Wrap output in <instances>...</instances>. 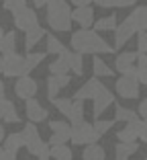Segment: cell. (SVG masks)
<instances>
[{"label": "cell", "mask_w": 147, "mask_h": 160, "mask_svg": "<svg viewBox=\"0 0 147 160\" xmlns=\"http://www.w3.org/2000/svg\"><path fill=\"white\" fill-rule=\"evenodd\" d=\"M0 119H2V111H0Z\"/></svg>", "instance_id": "obj_50"}, {"label": "cell", "mask_w": 147, "mask_h": 160, "mask_svg": "<svg viewBox=\"0 0 147 160\" xmlns=\"http://www.w3.org/2000/svg\"><path fill=\"white\" fill-rule=\"evenodd\" d=\"M114 90L121 99H139V82L133 76H121L117 82H114Z\"/></svg>", "instance_id": "obj_6"}, {"label": "cell", "mask_w": 147, "mask_h": 160, "mask_svg": "<svg viewBox=\"0 0 147 160\" xmlns=\"http://www.w3.org/2000/svg\"><path fill=\"white\" fill-rule=\"evenodd\" d=\"M96 6H100V8H113V2L114 0H92Z\"/></svg>", "instance_id": "obj_43"}, {"label": "cell", "mask_w": 147, "mask_h": 160, "mask_svg": "<svg viewBox=\"0 0 147 160\" xmlns=\"http://www.w3.org/2000/svg\"><path fill=\"white\" fill-rule=\"evenodd\" d=\"M16 49V33L14 31H8L4 35H2V39H0V53H10Z\"/></svg>", "instance_id": "obj_24"}, {"label": "cell", "mask_w": 147, "mask_h": 160, "mask_svg": "<svg viewBox=\"0 0 147 160\" xmlns=\"http://www.w3.org/2000/svg\"><path fill=\"white\" fill-rule=\"evenodd\" d=\"M45 33H47V31H45L41 25H35V27L27 29V31H25V49H27V52L33 49V47L45 37Z\"/></svg>", "instance_id": "obj_18"}, {"label": "cell", "mask_w": 147, "mask_h": 160, "mask_svg": "<svg viewBox=\"0 0 147 160\" xmlns=\"http://www.w3.org/2000/svg\"><path fill=\"white\" fill-rule=\"evenodd\" d=\"M47 25L57 33H67L71 29V8L66 0H49L47 4Z\"/></svg>", "instance_id": "obj_2"}, {"label": "cell", "mask_w": 147, "mask_h": 160, "mask_svg": "<svg viewBox=\"0 0 147 160\" xmlns=\"http://www.w3.org/2000/svg\"><path fill=\"white\" fill-rule=\"evenodd\" d=\"M117 140H119V142H137V133H135L133 125L127 123L121 132H117Z\"/></svg>", "instance_id": "obj_32"}, {"label": "cell", "mask_w": 147, "mask_h": 160, "mask_svg": "<svg viewBox=\"0 0 147 160\" xmlns=\"http://www.w3.org/2000/svg\"><path fill=\"white\" fill-rule=\"evenodd\" d=\"M135 119H139V115H137V111H133V109H127V107H117V111H114V121L131 123V121H135Z\"/></svg>", "instance_id": "obj_26"}, {"label": "cell", "mask_w": 147, "mask_h": 160, "mask_svg": "<svg viewBox=\"0 0 147 160\" xmlns=\"http://www.w3.org/2000/svg\"><path fill=\"white\" fill-rule=\"evenodd\" d=\"M102 86H104V84H102V82H100V80L94 76V78L86 80L84 84H82L80 88L76 90V94H74V99H80V101H88V99H90V101H92V99L96 97V92H98V90L102 88Z\"/></svg>", "instance_id": "obj_14"}, {"label": "cell", "mask_w": 147, "mask_h": 160, "mask_svg": "<svg viewBox=\"0 0 147 160\" xmlns=\"http://www.w3.org/2000/svg\"><path fill=\"white\" fill-rule=\"evenodd\" d=\"M137 4V0H114L113 6L114 8H129V6H135Z\"/></svg>", "instance_id": "obj_40"}, {"label": "cell", "mask_w": 147, "mask_h": 160, "mask_svg": "<svg viewBox=\"0 0 147 160\" xmlns=\"http://www.w3.org/2000/svg\"><path fill=\"white\" fill-rule=\"evenodd\" d=\"M0 72H2V56H0Z\"/></svg>", "instance_id": "obj_49"}, {"label": "cell", "mask_w": 147, "mask_h": 160, "mask_svg": "<svg viewBox=\"0 0 147 160\" xmlns=\"http://www.w3.org/2000/svg\"><path fill=\"white\" fill-rule=\"evenodd\" d=\"M2 35H4V29L0 27V39H2Z\"/></svg>", "instance_id": "obj_48"}, {"label": "cell", "mask_w": 147, "mask_h": 160, "mask_svg": "<svg viewBox=\"0 0 147 160\" xmlns=\"http://www.w3.org/2000/svg\"><path fill=\"white\" fill-rule=\"evenodd\" d=\"M35 25H39V17L33 8L25 6L19 12H14V27L19 29V31H27V29L35 27Z\"/></svg>", "instance_id": "obj_7"}, {"label": "cell", "mask_w": 147, "mask_h": 160, "mask_svg": "<svg viewBox=\"0 0 147 160\" xmlns=\"http://www.w3.org/2000/svg\"><path fill=\"white\" fill-rule=\"evenodd\" d=\"M49 74H70V68H67V62L63 60V56L59 53V56L55 58V60L49 64Z\"/></svg>", "instance_id": "obj_28"}, {"label": "cell", "mask_w": 147, "mask_h": 160, "mask_svg": "<svg viewBox=\"0 0 147 160\" xmlns=\"http://www.w3.org/2000/svg\"><path fill=\"white\" fill-rule=\"evenodd\" d=\"M14 92H16V97L23 101L27 99H33L35 94H37V82H35L31 76H19V80H16V84H14Z\"/></svg>", "instance_id": "obj_9"}, {"label": "cell", "mask_w": 147, "mask_h": 160, "mask_svg": "<svg viewBox=\"0 0 147 160\" xmlns=\"http://www.w3.org/2000/svg\"><path fill=\"white\" fill-rule=\"evenodd\" d=\"M92 103H94V109H92V111H94V117L98 119L100 115H102V113L106 111V109H108L110 105L114 103V94L110 92V90L106 88V86H102V88H100L98 92H96V97L92 99Z\"/></svg>", "instance_id": "obj_11"}, {"label": "cell", "mask_w": 147, "mask_h": 160, "mask_svg": "<svg viewBox=\"0 0 147 160\" xmlns=\"http://www.w3.org/2000/svg\"><path fill=\"white\" fill-rule=\"evenodd\" d=\"M59 90H62V86L57 84L55 78L49 74V78H47V99H49V101H53V99L57 97V92H59Z\"/></svg>", "instance_id": "obj_35"}, {"label": "cell", "mask_w": 147, "mask_h": 160, "mask_svg": "<svg viewBox=\"0 0 147 160\" xmlns=\"http://www.w3.org/2000/svg\"><path fill=\"white\" fill-rule=\"evenodd\" d=\"M117 121H110V119H96L94 123H92V136H90V144H94V142H98L100 138L104 136V133L110 132V127L114 125Z\"/></svg>", "instance_id": "obj_19"}, {"label": "cell", "mask_w": 147, "mask_h": 160, "mask_svg": "<svg viewBox=\"0 0 147 160\" xmlns=\"http://www.w3.org/2000/svg\"><path fill=\"white\" fill-rule=\"evenodd\" d=\"M29 68H27V62H25V56L16 52H10V53H2V74L8 76V78H19V76L29 74Z\"/></svg>", "instance_id": "obj_3"}, {"label": "cell", "mask_w": 147, "mask_h": 160, "mask_svg": "<svg viewBox=\"0 0 147 160\" xmlns=\"http://www.w3.org/2000/svg\"><path fill=\"white\" fill-rule=\"evenodd\" d=\"M4 136H6V132H4V125L0 123V144H2V140H4Z\"/></svg>", "instance_id": "obj_46"}, {"label": "cell", "mask_w": 147, "mask_h": 160, "mask_svg": "<svg viewBox=\"0 0 147 160\" xmlns=\"http://www.w3.org/2000/svg\"><path fill=\"white\" fill-rule=\"evenodd\" d=\"M2 121L4 123H21V117H19V113H16V109L6 111V113L2 115Z\"/></svg>", "instance_id": "obj_38"}, {"label": "cell", "mask_w": 147, "mask_h": 160, "mask_svg": "<svg viewBox=\"0 0 147 160\" xmlns=\"http://www.w3.org/2000/svg\"><path fill=\"white\" fill-rule=\"evenodd\" d=\"M27 6V0H4V8L8 10V12H19L21 8H25Z\"/></svg>", "instance_id": "obj_36"}, {"label": "cell", "mask_w": 147, "mask_h": 160, "mask_svg": "<svg viewBox=\"0 0 147 160\" xmlns=\"http://www.w3.org/2000/svg\"><path fill=\"white\" fill-rule=\"evenodd\" d=\"M135 58H137V52H123L114 58V68L117 72L125 76H133L135 78Z\"/></svg>", "instance_id": "obj_8"}, {"label": "cell", "mask_w": 147, "mask_h": 160, "mask_svg": "<svg viewBox=\"0 0 147 160\" xmlns=\"http://www.w3.org/2000/svg\"><path fill=\"white\" fill-rule=\"evenodd\" d=\"M71 49L78 53H113L114 47H110L108 43L104 41V39L98 35V31H92L90 27L88 29H78V31H74L71 33Z\"/></svg>", "instance_id": "obj_1"}, {"label": "cell", "mask_w": 147, "mask_h": 160, "mask_svg": "<svg viewBox=\"0 0 147 160\" xmlns=\"http://www.w3.org/2000/svg\"><path fill=\"white\" fill-rule=\"evenodd\" d=\"M82 158L84 160H104L106 158V152L102 146H98V144H88V146L84 148V152H82Z\"/></svg>", "instance_id": "obj_21"}, {"label": "cell", "mask_w": 147, "mask_h": 160, "mask_svg": "<svg viewBox=\"0 0 147 160\" xmlns=\"http://www.w3.org/2000/svg\"><path fill=\"white\" fill-rule=\"evenodd\" d=\"M0 160H16V152L4 150V148L0 146Z\"/></svg>", "instance_id": "obj_41"}, {"label": "cell", "mask_w": 147, "mask_h": 160, "mask_svg": "<svg viewBox=\"0 0 147 160\" xmlns=\"http://www.w3.org/2000/svg\"><path fill=\"white\" fill-rule=\"evenodd\" d=\"M70 2H71L74 6H82V4H90L92 0H70Z\"/></svg>", "instance_id": "obj_45"}, {"label": "cell", "mask_w": 147, "mask_h": 160, "mask_svg": "<svg viewBox=\"0 0 147 160\" xmlns=\"http://www.w3.org/2000/svg\"><path fill=\"white\" fill-rule=\"evenodd\" d=\"M55 105V109L59 111L62 115H66L70 121H76V119L84 117V101L80 99H53L51 101Z\"/></svg>", "instance_id": "obj_4"}, {"label": "cell", "mask_w": 147, "mask_h": 160, "mask_svg": "<svg viewBox=\"0 0 147 160\" xmlns=\"http://www.w3.org/2000/svg\"><path fill=\"white\" fill-rule=\"evenodd\" d=\"M57 56H59V53H57ZM62 56H63V60L67 62V68L76 76H82V72H84V58H82V53L74 52V49H63Z\"/></svg>", "instance_id": "obj_16"}, {"label": "cell", "mask_w": 147, "mask_h": 160, "mask_svg": "<svg viewBox=\"0 0 147 160\" xmlns=\"http://www.w3.org/2000/svg\"><path fill=\"white\" fill-rule=\"evenodd\" d=\"M137 115H139L141 119H145V115H147V99H141L139 109H137Z\"/></svg>", "instance_id": "obj_42"}, {"label": "cell", "mask_w": 147, "mask_h": 160, "mask_svg": "<svg viewBox=\"0 0 147 160\" xmlns=\"http://www.w3.org/2000/svg\"><path fill=\"white\" fill-rule=\"evenodd\" d=\"M92 25H94V31H114V27H117V14L102 17V19H98Z\"/></svg>", "instance_id": "obj_27"}, {"label": "cell", "mask_w": 147, "mask_h": 160, "mask_svg": "<svg viewBox=\"0 0 147 160\" xmlns=\"http://www.w3.org/2000/svg\"><path fill=\"white\" fill-rule=\"evenodd\" d=\"M92 70H94L96 78H108V76H113V70L106 66V62L102 60V58H98V53H96V58L92 60Z\"/></svg>", "instance_id": "obj_23"}, {"label": "cell", "mask_w": 147, "mask_h": 160, "mask_svg": "<svg viewBox=\"0 0 147 160\" xmlns=\"http://www.w3.org/2000/svg\"><path fill=\"white\" fill-rule=\"evenodd\" d=\"M21 136H23V142H25V144H27V142H31V140H35V138H39L37 125H35L33 121H31V123H25V127H23V132H21Z\"/></svg>", "instance_id": "obj_33"}, {"label": "cell", "mask_w": 147, "mask_h": 160, "mask_svg": "<svg viewBox=\"0 0 147 160\" xmlns=\"http://www.w3.org/2000/svg\"><path fill=\"white\" fill-rule=\"evenodd\" d=\"M45 39H47V52H45V53H53V56H57V53H62L63 49H66V45H63L55 35L45 33Z\"/></svg>", "instance_id": "obj_29"}, {"label": "cell", "mask_w": 147, "mask_h": 160, "mask_svg": "<svg viewBox=\"0 0 147 160\" xmlns=\"http://www.w3.org/2000/svg\"><path fill=\"white\" fill-rule=\"evenodd\" d=\"M2 144H4V150H10V152H19L21 148L25 146L23 142V136H21V132H14V133H8V138L4 136V140H2Z\"/></svg>", "instance_id": "obj_22"}, {"label": "cell", "mask_w": 147, "mask_h": 160, "mask_svg": "<svg viewBox=\"0 0 147 160\" xmlns=\"http://www.w3.org/2000/svg\"><path fill=\"white\" fill-rule=\"evenodd\" d=\"M135 33H137V31H135V27L129 23L127 19H125L121 25L117 23V27H114V49H121V47H123L129 39L133 37Z\"/></svg>", "instance_id": "obj_12"}, {"label": "cell", "mask_w": 147, "mask_h": 160, "mask_svg": "<svg viewBox=\"0 0 147 160\" xmlns=\"http://www.w3.org/2000/svg\"><path fill=\"white\" fill-rule=\"evenodd\" d=\"M0 97H4V82L0 80Z\"/></svg>", "instance_id": "obj_47"}, {"label": "cell", "mask_w": 147, "mask_h": 160, "mask_svg": "<svg viewBox=\"0 0 147 160\" xmlns=\"http://www.w3.org/2000/svg\"><path fill=\"white\" fill-rule=\"evenodd\" d=\"M49 129H51V133H55V136H62L66 138V140H70V123L66 121H49Z\"/></svg>", "instance_id": "obj_30"}, {"label": "cell", "mask_w": 147, "mask_h": 160, "mask_svg": "<svg viewBox=\"0 0 147 160\" xmlns=\"http://www.w3.org/2000/svg\"><path fill=\"white\" fill-rule=\"evenodd\" d=\"M25 103H27V105H25V113H27L29 121L41 123V121H45V119L49 117V111L43 107L39 101H35V97H33V99H27Z\"/></svg>", "instance_id": "obj_10"}, {"label": "cell", "mask_w": 147, "mask_h": 160, "mask_svg": "<svg viewBox=\"0 0 147 160\" xmlns=\"http://www.w3.org/2000/svg\"><path fill=\"white\" fill-rule=\"evenodd\" d=\"M131 125H133L135 133H137V140L145 142V140H147V125H145V119H135V121H131Z\"/></svg>", "instance_id": "obj_34"}, {"label": "cell", "mask_w": 147, "mask_h": 160, "mask_svg": "<svg viewBox=\"0 0 147 160\" xmlns=\"http://www.w3.org/2000/svg\"><path fill=\"white\" fill-rule=\"evenodd\" d=\"M127 21L135 27V31H141V29L147 27V6L145 4H139L133 8V12L127 17Z\"/></svg>", "instance_id": "obj_17"}, {"label": "cell", "mask_w": 147, "mask_h": 160, "mask_svg": "<svg viewBox=\"0 0 147 160\" xmlns=\"http://www.w3.org/2000/svg\"><path fill=\"white\" fill-rule=\"evenodd\" d=\"M71 21H76L82 29L92 27V23H94V8H92L90 4L76 6V8H74V12H71Z\"/></svg>", "instance_id": "obj_13"}, {"label": "cell", "mask_w": 147, "mask_h": 160, "mask_svg": "<svg viewBox=\"0 0 147 160\" xmlns=\"http://www.w3.org/2000/svg\"><path fill=\"white\" fill-rule=\"evenodd\" d=\"M49 156L53 160H71V150L66 144H57V146H49Z\"/></svg>", "instance_id": "obj_25"}, {"label": "cell", "mask_w": 147, "mask_h": 160, "mask_svg": "<svg viewBox=\"0 0 147 160\" xmlns=\"http://www.w3.org/2000/svg\"><path fill=\"white\" fill-rule=\"evenodd\" d=\"M45 56H47V53H41V52H35V53H33V52H29L27 56H25V62H27V68H29L31 72H33L35 68H37L39 64H41V62L45 60Z\"/></svg>", "instance_id": "obj_31"}, {"label": "cell", "mask_w": 147, "mask_h": 160, "mask_svg": "<svg viewBox=\"0 0 147 160\" xmlns=\"http://www.w3.org/2000/svg\"><path fill=\"white\" fill-rule=\"evenodd\" d=\"M137 150H139L137 142H119L114 146V158L117 160H129Z\"/></svg>", "instance_id": "obj_20"}, {"label": "cell", "mask_w": 147, "mask_h": 160, "mask_svg": "<svg viewBox=\"0 0 147 160\" xmlns=\"http://www.w3.org/2000/svg\"><path fill=\"white\" fill-rule=\"evenodd\" d=\"M25 148L29 150V154L35 156L37 160H51V156H49V144H47V142H43L41 136L35 138V140H31V142H27Z\"/></svg>", "instance_id": "obj_15"}, {"label": "cell", "mask_w": 147, "mask_h": 160, "mask_svg": "<svg viewBox=\"0 0 147 160\" xmlns=\"http://www.w3.org/2000/svg\"><path fill=\"white\" fill-rule=\"evenodd\" d=\"M92 136V123L86 121L84 117L71 121L70 125V140L74 142V146H82V144H90Z\"/></svg>", "instance_id": "obj_5"}, {"label": "cell", "mask_w": 147, "mask_h": 160, "mask_svg": "<svg viewBox=\"0 0 147 160\" xmlns=\"http://www.w3.org/2000/svg\"><path fill=\"white\" fill-rule=\"evenodd\" d=\"M51 76L55 78V82L62 86V88H63V86H67V84H70V80H71L70 74H51Z\"/></svg>", "instance_id": "obj_39"}, {"label": "cell", "mask_w": 147, "mask_h": 160, "mask_svg": "<svg viewBox=\"0 0 147 160\" xmlns=\"http://www.w3.org/2000/svg\"><path fill=\"white\" fill-rule=\"evenodd\" d=\"M31 2H33V4H35V8H43V6L47 4L49 0H31Z\"/></svg>", "instance_id": "obj_44"}, {"label": "cell", "mask_w": 147, "mask_h": 160, "mask_svg": "<svg viewBox=\"0 0 147 160\" xmlns=\"http://www.w3.org/2000/svg\"><path fill=\"white\" fill-rule=\"evenodd\" d=\"M147 52V33L145 29L137 31V53H145Z\"/></svg>", "instance_id": "obj_37"}]
</instances>
